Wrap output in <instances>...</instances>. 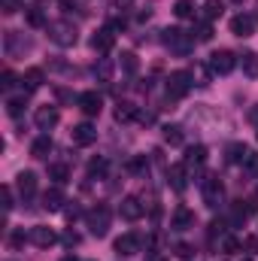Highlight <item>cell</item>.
I'll use <instances>...</instances> for the list:
<instances>
[{
  "instance_id": "ac0fdd59",
  "label": "cell",
  "mask_w": 258,
  "mask_h": 261,
  "mask_svg": "<svg viewBox=\"0 0 258 261\" xmlns=\"http://www.w3.org/2000/svg\"><path fill=\"white\" fill-rule=\"evenodd\" d=\"M134 119H140V110H137L131 100H119V107H116V122H134Z\"/></svg>"
},
{
  "instance_id": "bcb514c9",
  "label": "cell",
  "mask_w": 258,
  "mask_h": 261,
  "mask_svg": "<svg viewBox=\"0 0 258 261\" xmlns=\"http://www.w3.org/2000/svg\"><path fill=\"white\" fill-rule=\"evenodd\" d=\"M249 119H252V122H255V125H258V107H255V110H252V113H249Z\"/></svg>"
},
{
  "instance_id": "484cf974",
  "label": "cell",
  "mask_w": 258,
  "mask_h": 261,
  "mask_svg": "<svg viewBox=\"0 0 258 261\" xmlns=\"http://www.w3.org/2000/svg\"><path fill=\"white\" fill-rule=\"evenodd\" d=\"M107 167H110L107 158H91V161H88V176H91V179H94V176L100 179V176L107 173Z\"/></svg>"
},
{
  "instance_id": "7c38bea8",
  "label": "cell",
  "mask_w": 258,
  "mask_h": 261,
  "mask_svg": "<svg viewBox=\"0 0 258 261\" xmlns=\"http://www.w3.org/2000/svg\"><path fill=\"white\" fill-rule=\"evenodd\" d=\"M113 46H116V34H113L110 28H104V31H97V34L91 37V49L100 52V55H107Z\"/></svg>"
},
{
  "instance_id": "681fc988",
  "label": "cell",
  "mask_w": 258,
  "mask_h": 261,
  "mask_svg": "<svg viewBox=\"0 0 258 261\" xmlns=\"http://www.w3.org/2000/svg\"><path fill=\"white\" fill-rule=\"evenodd\" d=\"M152 261H164V258H152Z\"/></svg>"
},
{
  "instance_id": "1f68e13d",
  "label": "cell",
  "mask_w": 258,
  "mask_h": 261,
  "mask_svg": "<svg viewBox=\"0 0 258 261\" xmlns=\"http://www.w3.org/2000/svg\"><path fill=\"white\" fill-rule=\"evenodd\" d=\"M173 12H176L179 18H192V15H194V3H192V0H176Z\"/></svg>"
},
{
  "instance_id": "f35d334b",
  "label": "cell",
  "mask_w": 258,
  "mask_h": 261,
  "mask_svg": "<svg viewBox=\"0 0 258 261\" xmlns=\"http://www.w3.org/2000/svg\"><path fill=\"white\" fill-rule=\"evenodd\" d=\"M0 195H3V210L9 213V210H12V189H9V186H3V192H0Z\"/></svg>"
},
{
  "instance_id": "74e56055",
  "label": "cell",
  "mask_w": 258,
  "mask_h": 261,
  "mask_svg": "<svg viewBox=\"0 0 258 261\" xmlns=\"http://www.w3.org/2000/svg\"><path fill=\"white\" fill-rule=\"evenodd\" d=\"M173 252H176V258H192V255H194V249L189 246V243H176V246H173Z\"/></svg>"
},
{
  "instance_id": "ab89813d",
  "label": "cell",
  "mask_w": 258,
  "mask_h": 261,
  "mask_svg": "<svg viewBox=\"0 0 258 261\" xmlns=\"http://www.w3.org/2000/svg\"><path fill=\"white\" fill-rule=\"evenodd\" d=\"M0 3H3V12H6V15L18 12V0H0Z\"/></svg>"
},
{
  "instance_id": "f6af8a7d",
  "label": "cell",
  "mask_w": 258,
  "mask_h": 261,
  "mask_svg": "<svg viewBox=\"0 0 258 261\" xmlns=\"http://www.w3.org/2000/svg\"><path fill=\"white\" fill-rule=\"evenodd\" d=\"M210 228H213V231H210V234H213V237H216V234H222V231H225V225H222V222H213V225H210Z\"/></svg>"
},
{
  "instance_id": "3957f363",
  "label": "cell",
  "mask_w": 258,
  "mask_h": 261,
  "mask_svg": "<svg viewBox=\"0 0 258 261\" xmlns=\"http://www.w3.org/2000/svg\"><path fill=\"white\" fill-rule=\"evenodd\" d=\"M49 40L55 43V46H73L76 40H79V34H76V28L70 24V21H52L49 24Z\"/></svg>"
},
{
  "instance_id": "7402d4cb",
  "label": "cell",
  "mask_w": 258,
  "mask_h": 261,
  "mask_svg": "<svg viewBox=\"0 0 258 261\" xmlns=\"http://www.w3.org/2000/svg\"><path fill=\"white\" fill-rule=\"evenodd\" d=\"M246 158H249V149H246L243 143L228 146V161H231V164H246Z\"/></svg>"
},
{
  "instance_id": "f907efd6",
  "label": "cell",
  "mask_w": 258,
  "mask_h": 261,
  "mask_svg": "<svg viewBox=\"0 0 258 261\" xmlns=\"http://www.w3.org/2000/svg\"><path fill=\"white\" fill-rule=\"evenodd\" d=\"M246 261H249V258H246Z\"/></svg>"
},
{
  "instance_id": "603a6c76",
  "label": "cell",
  "mask_w": 258,
  "mask_h": 261,
  "mask_svg": "<svg viewBox=\"0 0 258 261\" xmlns=\"http://www.w3.org/2000/svg\"><path fill=\"white\" fill-rule=\"evenodd\" d=\"M203 161H207V149L203 146H192L186 152V167H200Z\"/></svg>"
},
{
  "instance_id": "e575fe53",
  "label": "cell",
  "mask_w": 258,
  "mask_h": 261,
  "mask_svg": "<svg viewBox=\"0 0 258 261\" xmlns=\"http://www.w3.org/2000/svg\"><path fill=\"white\" fill-rule=\"evenodd\" d=\"M28 24H31V28H43V24H46V15H43L40 9H28Z\"/></svg>"
},
{
  "instance_id": "9c48e42d",
  "label": "cell",
  "mask_w": 258,
  "mask_h": 261,
  "mask_svg": "<svg viewBox=\"0 0 258 261\" xmlns=\"http://www.w3.org/2000/svg\"><path fill=\"white\" fill-rule=\"evenodd\" d=\"M164 43L170 46V49H176V52H189L194 43V37H186L183 31H176V28H170V31H164Z\"/></svg>"
},
{
  "instance_id": "8d00e7d4",
  "label": "cell",
  "mask_w": 258,
  "mask_h": 261,
  "mask_svg": "<svg viewBox=\"0 0 258 261\" xmlns=\"http://www.w3.org/2000/svg\"><path fill=\"white\" fill-rule=\"evenodd\" d=\"M240 246H243V243H240V240H234V237H225V240H222V249H225L228 255H234V252H240Z\"/></svg>"
},
{
  "instance_id": "83f0119b",
  "label": "cell",
  "mask_w": 258,
  "mask_h": 261,
  "mask_svg": "<svg viewBox=\"0 0 258 261\" xmlns=\"http://www.w3.org/2000/svg\"><path fill=\"white\" fill-rule=\"evenodd\" d=\"M164 140H167L170 146H183V128H179V125H167V128H164Z\"/></svg>"
},
{
  "instance_id": "d590c367",
  "label": "cell",
  "mask_w": 258,
  "mask_h": 261,
  "mask_svg": "<svg viewBox=\"0 0 258 261\" xmlns=\"http://www.w3.org/2000/svg\"><path fill=\"white\" fill-rule=\"evenodd\" d=\"M194 34H197V40H200V43L213 40V28H210L207 21H200V24H197V31H192V37H194Z\"/></svg>"
},
{
  "instance_id": "44dd1931",
  "label": "cell",
  "mask_w": 258,
  "mask_h": 261,
  "mask_svg": "<svg viewBox=\"0 0 258 261\" xmlns=\"http://www.w3.org/2000/svg\"><path fill=\"white\" fill-rule=\"evenodd\" d=\"M40 85H43V70H40V67L24 70V88H28V91H37Z\"/></svg>"
},
{
  "instance_id": "e0dca14e",
  "label": "cell",
  "mask_w": 258,
  "mask_h": 261,
  "mask_svg": "<svg viewBox=\"0 0 258 261\" xmlns=\"http://www.w3.org/2000/svg\"><path fill=\"white\" fill-rule=\"evenodd\" d=\"M64 206V192L55 186V189H49L46 195H43V210H49V213H58Z\"/></svg>"
},
{
  "instance_id": "30bf717a",
  "label": "cell",
  "mask_w": 258,
  "mask_h": 261,
  "mask_svg": "<svg viewBox=\"0 0 258 261\" xmlns=\"http://www.w3.org/2000/svg\"><path fill=\"white\" fill-rule=\"evenodd\" d=\"M70 137H73L76 146H91V143H97V128L88 125V122H82V125H76V128L70 130Z\"/></svg>"
},
{
  "instance_id": "60d3db41",
  "label": "cell",
  "mask_w": 258,
  "mask_h": 261,
  "mask_svg": "<svg viewBox=\"0 0 258 261\" xmlns=\"http://www.w3.org/2000/svg\"><path fill=\"white\" fill-rule=\"evenodd\" d=\"M246 170H249V173H258V155L255 152H249V158H246Z\"/></svg>"
},
{
  "instance_id": "8992f818",
  "label": "cell",
  "mask_w": 258,
  "mask_h": 261,
  "mask_svg": "<svg viewBox=\"0 0 258 261\" xmlns=\"http://www.w3.org/2000/svg\"><path fill=\"white\" fill-rule=\"evenodd\" d=\"M76 103H79V110H82L85 116H100V110H104V97H100L97 91H82V94L76 97Z\"/></svg>"
},
{
  "instance_id": "d6986e66",
  "label": "cell",
  "mask_w": 258,
  "mask_h": 261,
  "mask_svg": "<svg viewBox=\"0 0 258 261\" xmlns=\"http://www.w3.org/2000/svg\"><path fill=\"white\" fill-rule=\"evenodd\" d=\"M167 179H170V186H173V192H186V167L183 164H176V167H170L167 170Z\"/></svg>"
},
{
  "instance_id": "cb8c5ba5",
  "label": "cell",
  "mask_w": 258,
  "mask_h": 261,
  "mask_svg": "<svg viewBox=\"0 0 258 261\" xmlns=\"http://www.w3.org/2000/svg\"><path fill=\"white\" fill-rule=\"evenodd\" d=\"M49 152H52V140H49V137H37L34 146H31V155H34V158H46Z\"/></svg>"
},
{
  "instance_id": "7bdbcfd3",
  "label": "cell",
  "mask_w": 258,
  "mask_h": 261,
  "mask_svg": "<svg viewBox=\"0 0 258 261\" xmlns=\"http://www.w3.org/2000/svg\"><path fill=\"white\" fill-rule=\"evenodd\" d=\"M0 85H3V88H12V85H15V76L6 70V73H3V79H0Z\"/></svg>"
},
{
  "instance_id": "5b68a950",
  "label": "cell",
  "mask_w": 258,
  "mask_h": 261,
  "mask_svg": "<svg viewBox=\"0 0 258 261\" xmlns=\"http://www.w3.org/2000/svg\"><path fill=\"white\" fill-rule=\"evenodd\" d=\"M200 195H203V203H207L210 210H216V206L222 203L225 192H222V182H219L216 176H207V179L200 182Z\"/></svg>"
},
{
  "instance_id": "9a60e30c",
  "label": "cell",
  "mask_w": 258,
  "mask_h": 261,
  "mask_svg": "<svg viewBox=\"0 0 258 261\" xmlns=\"http://www.w3.org/2000/svg\"><path fill=\"white\" fill-rule=\"evenodd\" d=\"M134 252H140V237L137 234H122L116 240V255H134Z\"/></svg>"
},
{
  "instance_id": "5bb4252c",
  "label": "cell",
  "mask_w": 258,
  "mask_h": 261,
  "mask_svg": "<svg viewBox=\"0 0 258 261\" xmlns=\"http://www.w3.org/2000/svg\"><path fill=\"white\" fill-rule=\"evenodd\" d=\"M170 228H176V231H189L194 228V213L189 206H179L176 213H173V219H170Z\"/></svg>"
},
{
  "instance_id": "d4e9b609",
  "label": "cell",
  "mask_w": 258,
  "mask_h": 261,
  "mask_svg": "<svg viewBox=\"0 0 258 261\" xmlns=\"http://www.w3.org/2000/svg\"><path fill=\"white\" fill-rule=\"evenodd\" d=\"M49 179H52L55 186H64L67 179H70V167H67V164H52V167H49Z\"/></svg>"
},
{
  "instance_id": "4fadbf2b",
  "label": "cell",
  "mask_w": 258,
  "mask_h": 261,
  "mask_svg": "<svg viewBox=\"0 0 258 261\" xmlns=\"http://www.w3.org/2000/svg\"><path fill=\"white\" fill-rule=\"evenodd\" d=\"M34 122H37L40 130L55 128V125H58V110H55V107H40V110L34 113Z\"/></svg>"
},
{
  "instance_id": "277c9868",
  "label": "cell",
  "mask_w": 258,
  "mask_h": 261,
  "mask_svg": "<svg viewBox=\"0 0 258 261\" xmlns=\"http://www.w3.org/2000/svg\"><path fill=\"white\" fill-rule=\"evenodd\" d=\"M234 67H237V58L228 49H219V52L210 55V73H216V76H228Z\"/></svg>"
},
{
  "instance_id": "c3c4849f",
  "label": "cell",
  "mask_w": 258,
  "mask_h": 261,
  "mask_svg": "<svg viewBox=\"0 0 258 261\" xmlns=\"http://www.w3.org/2000/svg\"><path fill=\"white\" fill-rule=\"evenodd\" d=\"M119 3H125V6H128V3H131V0H119Z\"/></svg>"
},
{
  "instance_id": "7dc6e473",
  "label": "cell",
  "mask_w": 258,
  "mask_h": 261,
  "mask_svg": "<svg viewBox=\"0 0 258 261\" xmlns=\"http://www.w3.org/2000/svg\"><path fill=\"white\" fill-rule=\"evenodd\" d=\"M61 261H76V258H73V255H67V258H61Z\"/></svg>"
},
{
  "instance_id": "2e32d148",
  "label": "cell",
  "mask_w": 258,
  "mask_h": 261,
  "mask_svg": "<svg viewBox=\"0 0 258 261\" xmlns=\"http://www.w3.org/2000/svg\"><path fill=\"white\" fill-rule=\"evenodd\" d=\"M15 186H18V195H21V197H31L34 192H37V173L21 170V173H18V179H15Z\"/></svg>"
},
{
  "instance_id": "f1b7e54d",
  "label": "cell",
  "mask_w": 258,
  "mask_h": 261,
  "mask_svg": "<svg viewBox=\"0 0 258 261\" xmlns=\"http://www.w3.org/2000/svg\"><path fill=\"white\" fill-rule=\"evenodd\" d=\"M6 113H9L12 119H18V116L24 113V97H9V100H6Z\"/></svg>"
},
{
  "instance_id": "836d02e7",
  "label": "cell",
  "mask_w": 258,
  "mask_h": 261,
  "mask_svg": "<svg viewBox=\"0 0 258 261\" xmlns=\"http://www.w3.org/2000/svg\"><path fill=\"white\" fill-rule=\"evenodd\" d=\"M128 170H134V173H146V170H149V161H146V155H137V158H131Z\"/></svg>"
},
{
  "instance_id": "52a82bcc",
  "label": "cell",
  "mask_w": 258,
  "mask_h": 261,
  "mask_svg": "<svg viewBox=\"0 0 258 261\" xmlns=\"http://www.w3.org/2000/svg\"><path fill=\"white\" fill-rule=\"evenodd\" d=\"M28 234H31V243H34V246H40V249H49V246H55V243H58V234H55L52 228H46V225H34Z\"/></svg>"
},
{
  "instance_id": "ba28073f",
  "label": "cell",
  "mask_w": 258,
  "mask_h": 261,
  "mask_svg": "<svg viewBox=\"0 0 258 261\" xmlns=\"http://www.w3.org/2000/svg\"><path fill=\"white\" fill-rule=\"evenodd\" d=\"M231 34H234V37H252V34H255V18L246 15V12L234 15V18H231Z\"/></svg>"
},
{
  "instance_id": "7a4b0ae2",
  "label": "cell",
  "mask_w": 258,
  "mask_h": 261,
  "mask_svg": "<svg viewBox=\"0 0 258 261\" xmlns=\"http://www.w3.org/2000/svg\"><path fill=\"white\" fill-rule=\"evenodd\" d=\"M85 225H88V231H91L94 237H104V234L110 231V206L97 203L94 210H88V213H85Z\"/></svg>"
},
{
  "instance_id": "b9f144b4",
  "label": "cell",
  "mask_w": 258,
  "mask_h": 261,
  "mask_svg": "<svg viewBox=\"0 0 258 261\" xmlns=\"http://www.w3.org/2000/svg\"><path fill=\"white\" fill-rule=\"evenodd\" d=\"M64 243H67V246H79V234H76V231H67Z\"/></svg>"
},
{
  "instance_id": "f546056e",
  "label": "cell",
  "mask_w": 258,
  "mask_h": 261,
  "mask_svg": "<svg viewBox=\"0 0 258 261\" xmlns=\"http://www.w3.org/2000/svg\"><path fill=\"white\" fill-rule=\"evenodd\" d=\"M203 15H207V21L219 18V15H222V0H207V3H203Z\"/></svg>"
},
{
  "instance_id": "ee69618b",
  "label": "cell",
  "mask_w": 258,
  "mask_h": 261,
  "mask_svg": "<svg viewBox=\"0 0 258 261\" xmlns=\"http://www.w3.org/2000/svg\"><path fill=\"white\" fill-rule=\"evenodd\" d=\"M243 246H246V249H252V252H258V237H246V240H243Z\"/></svg>"
},
{
  "instance_id": "4316f807",
  "label": "cell",
  "mask_w": 258,
  "mask_h": 261,
  "mask_svg": "<svg viewBox=\"0 0 258 261\" xmlns=\"http://www.w3.org/2000/svg\"><path fill=\"white\" fill-rule=\"evenodd\" d=\"M94 76H97L100 82H110V79H113V64H110L107 58H100V61L94 64Z\"/></svg>"
},
{
  "instance_id": "4dcf8cb0",
  "label": "cell",
  "mask_w": 258,
  "mask_h": 261,
  "mask_svg": "<svg viewBox=\"0 0 258 261\" xmlns=\"http://www.w3.org/2000/svg\"><path fill=\"white\" fill-rule=\"evenodd\" d=\"M119 64H122L125 73H137V70H140V61H137L134 52H122V61H119Z\"/></svg>"
},
{
  "instance_id": "8fae6325",
  "label": "cell",
  "mask_w": 258,
  "mask_h": 261,
  "mask_svg": "<svg viewBox=\"0 0 258 261\" xmlns=\"http://www.w3.org/2000/svg\"><path fill=\"white\" fill-rule=\"evenodd\" d=\"M119 216L128 219V222L143 219V203H140V197H122V203H119Z\"/></svg>"
},
{
  "instance_id": "d6a6232c",
  "label": "cell",
  "mask_w": 258,
  "mask_h": 261,
  "mask_svg": "<svg viewBox=\"0 0 258 261\" xmlns=\"http://www.w3.org/2000/svg\"><path fill=\"white\" fill-rule=\"evenodd\" d=\"M28 240H31V234H24V231H21V228H18V231H12V234H9V246H12V249H21V246H24V243H28Z\"/></svg>"
},
{
  "instance_id": "6da1fadb",
  "label": "cell",
  "mask_w": 258,
  "mask_h": 261,
  "mask_svg": "<svg viewBox=\"0 0 258 261\" xmlns=\"http://www.w3.org/2000/svg\"><path fill=\"white\" fill-rule=\"evenodd\" d=\"M192 82H194V73H189V70H176V73H170V76H167V97H170V100L186 97L189 88H192Z\"/></svg>"
},
{
  "instance_id": "ffe728a7",
  "label": "cell",
  "mask_w": 258,
  "mask_h": 261,
  "mask_svg": "<svg viewBox=\"0 0 258 261\" xmlns=\"http://www.w3.org/2000/svg\"><path fill=\"white\" fill-rule=\"evenodd\" d=\"M240 67H243V73H246L249 79H258V55H255V52H243Z\"/></svg>"
}]
</instances>
